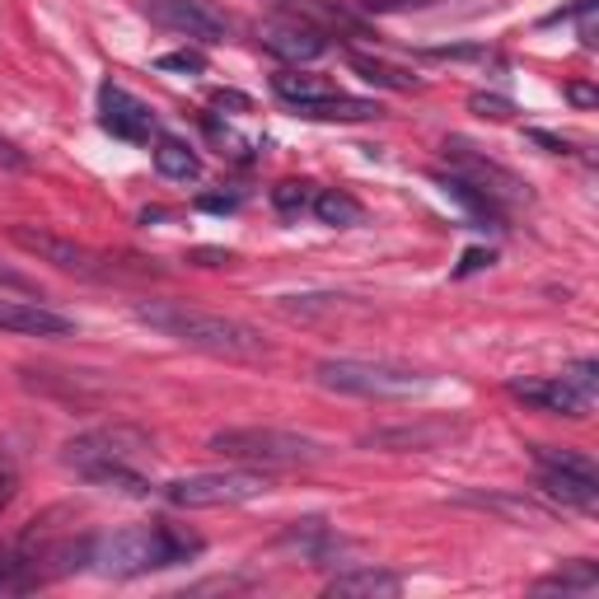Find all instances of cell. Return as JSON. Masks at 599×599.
<instances>
[{
	"label": "cell",
	"instance_id": "obj_1",
	"mask_svg": "<svg viewBox=\"0 0 599 599\" xmlns=\"http://www.w3.org/2000/svg\"><path fill=\"white\" fill-rule=\"evenodd\" d=\"M137 319L154 332H164V338L192 347V351H207V357L262 361L272 351V342L262 338L253 323L230 319V315H211V309H197L188 300H141Z\"/></svg>",
	"mask_w": 599,
	"mask_h": 599
},
{
	"label": "cell",
	"instance_id": "obj_2",
	"mask_svg": "<svg viewBox=\"0 0 599 599\" xmlns=\"http://www.w3.org/2000/svg\"><path fill=\"white\" fill-rule=\"evenodd\" d=\"M202 552V539L188 535L179 525L150 520V525H127L113 535H99L90 567L103 576H141V571H160V567H179Z\"/></svg>",
	"mask_w": 599,
	"mask_h": 599
},
{
	"label": "cell",
	"instance_id": "obj_3",
	"mask_svg": "<svg viewBox=\"0 0 599 599\" xmlns=\"http://www.w3.org/2000/svg\"><path fill=\"white\" fill-rule=\"evenodd\" d=\"M207 450L249 463V469H300V463H323L332 455L323 440L286 427H226L207 440Z\"/></svg>",
	"mask_w": 599,
	"mask_h": 599
},
{
	"label": "cell",
	"instance_id": "obj_4",
	"mask_svg": "<svg viewBox=\"0 0 599 599\" xmlns=\"http://www.w3.org/2000/svg\"><path fill=\"white\" fill-rule=\"evenodd\" d=\"M315 380L332 393H351V398H412L431 389V375L398 361H366V357H328L315 366Z\"/></svg>",
	"mask_w": 599,
	"mask_h": 599
},
{
	"label": "cell",
	"instance_id": "obj_5",
	"mask_svg": "<svg viewBox=\"0 0 599 599\" xmlns=\"http://www.w3.org/2000/svg\"><path fill=\"white\" fill-rule=\"evenodd\" d=\"M150 455H154V436L131 427V421L80 431L61 446V463L76 469L80 478H94L103 469H141V459H150Z\"/></svg>",
	"mask_w": 599,
	"mask_h": 599
},
{
	"label": "cell",
	"instance_id": "obj_6",
	"mask_svg": "<svg viewBox=\"0 0 599 599\" xmlns=\"http://www.w3.org/2000/svg\"><path fill=\"white\" fill-rule=\"evenodd\" d=\"M272 478L262 469H226V473H192V478H173L164 487L169 506L179 510H216V506H243L268 497Z\"/></svg>",
	"mask_w": 599,
	"mask_h": 599
},
{
	"label": "cell",
	"instance_id": "obj_7",
	"mask_svg": "<svg viewBox=\"0 0 599 599\" xmlns=\"http://www.w3.org/2000/svg\"><path fill=\"white\" fill-rule=\"evenodd\" d=\"M446 160H450V173H459L463 183H473L482 197H492L501 211H506V207H520V202H529V197H535L516 169L487 160V154L473 150L463 137H450V141H446Z\"/></svg>",
	"mask_w": 599,
	"mask_h": 599
},
{
	"label": "cell",
	"instance_id": "obj_8",
	"mask_svg": "<svg viewBox=\"0 0 599 599\" xmlns=\"http://www.w3.org/2000/svg\"><path fill=\"white\" fill-rule=\"evenodd\" d=\"M10 239L19 243L24 253L42 258V262H52V268L61 272H76L84 281H103V277H113V268L94 253V249H84V243L76 239H66L57 230H42V226H10Z\"/></svg>",
	"mask_w": 599,
	"mask_h": 599
},
{
	"label": "cell",
	"instance_id": "obj_9",
	"mask_svg": "<svg viewBox=\"0 0 599 599\" xmlns=\"http://www.w3.org/2000/svg\"><path fill=\"white\" fill-rule=\"evenodd\" d=\"M141 10L169 33H183L197 42H226L230 38V14L216 10L211 0H141Z\"/></svg>",
	"mask_w": 599,
	"mask_h": 599
},
{
	"label": "cell",
	"instance_id": "obj_10",
	"mask_svg": "<svg viewBox=\"0 0 599 599\" xmlns=\"http://www.w3.org/2000/svg\"><path fill=\"white\" fill-rule=\"evenodd\" d=\"M463 436L459 421H398V427H380L370 431L361 446L370 450H393V455H427V450H440L446 440Z\"/></svg>",
	"mask_w": 599,
	"mask_h": 599
},
{
	"label": "cell",
	"instance_id": "obj_11",
	"mask_svg": "<svg viewBox=\"0 0 599 599\" xmlns=\"http://www.w3.org/2000/svg\"><path fill=\"white\" fill-rule=\"evenodd\" d=\"M99 122H103V131H113L118 141H150L154 137V113L137 94H127L122 84H103L99 90Z\"/></svg>",
	"mask_w": 599,
	"mask_h": 599
},
{
	"label": "cell",
	"instance_id": "obj_12",
	"mask_svg": "<svg viewBox=\"0 0 599 599\" xmlns=\"http://www.w3.org/2000/svg\"><path fill=\"white\" fill-rule=\"evenodd\" d=\"M506 389H510V398H520L525 408H539V412H552V417H576L581 421L590 412V398L581 389H571L562 375H543V380H510Z\"/></svg>",
	"mask_w": 599,
	"mask_h": 599
},
{
	"label": "cell",
	"instance_id": "obj_13",
	"mask_svg": "<svg viewBox=\"0 0 599 599\" xmlns=\"http://www.w3.org/2000/svg\"><path fill=\"white\" fill-rule=\"evenodd\" d=\"M0 332H19V338H71L76 323L38 300H0Z\"/></svg>",
	"mask_w": 599,
	"mask_h": 599
},
{
	"label": "cell",
	"instance_id": "obj_14",
	"mask_svg": "<svg viewBox=\"0 0 599 599\" xmlns=\"http://www.w3.org/2000/svg\"><path fill=\"white\" fill-rule=\"evenodd\" d=\"M262 48H268L272 57L281 61H319L328 52V33L319 29H309L300 24V19H291V24H272V29H262Z\"/></svg>",
	"mask_w": 599,
	"mask_h": 599
},
{
	"label": "cell",
	"instance_id": "obj_15",
	"mask_svg": "<svg viewBox=\"0 0 599 599\" xmlns=\"http://www.w3.org/2000/svg\"><path fill=\"white\" fill-rule=\"evenodd\" d=\"M323 590L332 599H393L398 590H403V576L385 571V567H351L342 576H332Z\"/></svg>",
	"mask_w": 599,
	"mask_h": 599
},
{
	"label": "cell",
	"instance_id": "obj_16",
	"mask_svg": "<svg viewBox=\"0 0 599 599\" xmlns=\"http://www.w3.org/2000/svg\"><path fill=\"white\" fill-rule=\"evenodd\" d=\"M539 487H543V497H552L558 506H571V510H595V506H599V478H595V473L543 469Z\"/></svg>",
	"mask_w": 599,
	"mask_h": 599
},
{
	"label": "cell",
	"instance_id": "obj_17",
	"mask_svg": "<svg viewBox=\"0 0 599 599\" xmlns=\"http://www.w3.org/2000/svg\"><path fill=\"white\" fill-rule=\"evenodd\" d=\"M286 10H291L300 24H309V29H338V33H351V38H361L366 33V24L351 10H342V6H332V0H281Z\"/></svg>",
	"mask_w": 599,
	"mask_h": 599
},
{
	"label": "cell",
	"instance_id": "obj_18",
	"mask_svg": "<svg viewBox=\"0 0 599 599\" xmlns=\"http://www.w3.org/2000/svg\"><path fill=\"white\" fill-rule=\"evenodd\" d=\"M459 501L497 510V516H510V520H529V525H548L552 520V506H543L535 497H520V492H463Z\"/></svg>",
	"mask_w": 599,
	"mask_h": 599
},
{
	"label": "cell",
	"instance_id": "obj_19",
	"mask_svg": "<svg viewBox=\"0 0 599 599\" xmlns=\"http://www.w3.org/2000/svg\"><path fill=\"white\" fill-rule=\"evenodd\" d=\"M595 590H599V567L590 558H576L535 581V595H595Z\"/></svg>",
	"mask_w": 599,
	"mask_h": 599
},
{
	"label": "cell",
	"instance_id": "obj_20",
	"mask_svg": "<svg viewBox=\"0 0 599 599\" xmlns=\"http://www.w3.org/2000/svg\"><path fill=\"white\" fill-rule=\"evenodd\" d=\"M305 118H323V122H370V118H380L385 108L375 103V99H351V94H328L319 103H305L300 108Z\"/></svg>",
	"mask_w": 599,
	"mask_h": 599
},
{
	"label": "cell",
	"instance_id": "obj_21",
	"mask_svg": "<svg viewBox=\"0 0 599 599\" xmlns=\"http://www.w3.org/2000/svg\"><path fill=\"white\" fill-rule=\"evenodd\" d=\"M154 169L164 173V179L173 183H192V179H202V160H197V150L179 137H164L160 146H154Z\"/></svg>",
	"mask_w": 599,
	"mask_h": 599
},
{
	"label": "cell",
	"instance_id": "obj_22",
	"mask_svg": "<svg viewBox=\"0 0 599 599\" xmlns=\"http://www.w3.org/2000/svg\"><path fill=\"white\" fill-rule=\"evenodd\" d=\"M272 90H277V99L296 103V108H305V103H319V99H328V94H338L328 80H319V76H305V71H277V76H272Z\"/></svg>",
	"mask_w": 599,
	"mask_h": 599
},
{
	"label": "cell",
	"instance_id": "obj_23",
	"mask_svg": "<svg viewBox=\"0 0 599 599\" xmlns=\"http://www.w3.org/2000/svg\"><path fill=\"white\" fill-rule=\"evenodd\" d=\"M315 216L323 220V226H338V230H347V226H357V220L366 216L361 211V202L351 192H342V188H328V192H315Z\"/></svg>",
	"mask_w": 599,
	"mask_h": 599
},
{
	"label": "cell",
	"instance_id": "obj_24",
	"mask_svg": "<svg viewBox=\"0 0 599 599\" xmlns=\"http://www.w3.org/2000/svg\"><path fill=\"white\" fill-rule=\"evenodd\" d=\"M436 183L446 188V197H455L459 207H469V211H473V216H482V220H501V216H506V211L492 202V197H482L473 183H463L459 173H436Z\"/></svg>",
	"mask_w": 599,
	"mask_h": 599
},
{
	"label": "cell",
	"instance_id": "obj_25",
	"mask_svg": "<svg viewBox=\"0 0 599 599\" xmlns=\"http://www.w3.org/2000/svg\"><path fill=\"white\" fill-rule=\"evenodd\" d=\"M351 66L370 80V84H385V90H417V80L408 76V71H393V66H385V61H370V57H351Z\"/></svg>",
	"mask_w": 599,
	"mask_h": 599
},
{
	"label": "cell",
	"instance_id": "obj_26",
	"mask_svg": "<svg viewBox=\"0 0 599 599\" xmlns=\"http://www.w3.org/2000/svg\"><path fill=\"white\" fill-rule=\"evenodd\" d=\"M535 459H539V469H567V473H595V459L590 455H576V450H558V446H535Z\"/></svg>",
	"mask_w": 599,
	"mask_h": 599
},
{
	"label": "cell",
	"instance_id": "obj_27",
	"mask_svg": "<svg viewBox=\"0 0 599 599\" xmlns=\"http://www.w3.org/2000/svg\"><path fill=\"white\" fill-rule=\"evenodd\" d=\"M309 202H315V192H309V183H296V179H286V183H277V188H272V207H277V211H286V216L305 211Z\"/></svg>",
	"mask_w": 599,
	"mask_h": 599
},
{
	"label": "cell",
	"instance_id": "obj_28",
	"mask_svg": "<svg viewBox=\"0 0 599 599\" xmlns=\"http://www.w3.org/2000/svg\"><path fill=\"white\" fill-rule=\"evenodd\" d=\"M14 492H19V455L10 446H0V516L10 510Z\"/></svg>",
	"mask_w": 599,
	"mask_h": 599
},
{
	"label": "cell",
	"instance_id": "obj_29",
	"mask_svg": "<svg viewBox=\"0 0 599 599\" xmlns=\"http://www.w3.org/2000/svg\"><path fill=\"white\" fill-rule=\"evenodd\" d=\"M562 380L571 385V389H581L586 398H590V403H595V393H599V361H571L567 370H562Z\"/></svg>",
	"mask_w": 599,
	"mask_h": 599
},
{
	"label": "cell",
	"instance_id": "obj_30",
	"mask_svg": "<svg viewBox=\"0 0 599 599\" xmlns=\"http://www.w3.org/2000/svg\"><path fill=\"white\" fill-rule=\"evenodd\" d=\"M154 66H160V71H183V76H202V71H207V57H202V52H164V57L154 61Z\"/></svg>",
	"mask_w": 599,
	"mask_h": 599
},
{
	"label": "cell",
	"instance_id": "obj_31",
	"mask_svg": "<svg viewBox=\"0 0 599 599\" xmlns=\"http://www.w3.org/2000/svg\"><path fill=\"white\" fill-rule=\"evenodd\" d=\"M469 108H473V113H482V118H497V122L516 113V103L501 99V94H473V99H469Z\"/></svg>",
	"mask_w": 599,
	"mask_h": 599
},
{
	"label": "cell",
	"instance_id": "obj_32",
	"mask_svg": "<svg viewBox=\"0 0 599 599\" xmlns=\"http://www.w3.org/2000/svg\"><path fill=\"white\" fill-rule=\"evenodd\" d=\"M361 14H398V10H417V6H431V0H351Z\"/></svg>",
	"mask_w": 599,
	"mask_h": 599
},
{
	"label": "cell",
	"instance_id": "obj_33",
	"mask_svg": "<svg viewBox=\"0 0 599 599\" xmlns=\"http://www.w3.org/2000/svg\"><path fill=\"white\" fill-rule=\"evenodd\" d=\"M492 262H497L492 249H469V253H463V262L455 268V277H473V272H482V268H492Z\"/></svg>",
	"mask_w": 599,
	"mask_h": 599
},
{
	"label": "cell",
	"instance_id": "obj_34",
	"mask_svg": "<svg viewBox=\"0 0 599 599\" xmlns=\"http://www.w3.org/2000/svg\"><path fill=\"white\" fill-rule=\"evenodd\" d=\"M0 291H19V296H33L38 286H33L24 272H14V268H6V262H0Z\"/></svg>",
	"mask_w": 599,
	"mask_h": 599
},
{
	"label": "cell",
	"instance_id": "obj_35",
	"mask_svg": "<svg viewBox=\"0 0 599 599\" xmlns=\"http://www.w3.org/2000/svg\"><path fill=\"white\" fill-rule=\"evenodd\" d=\"M0 169H29V154L19 150L10 137H0Z\"/></svg>",
	"mask_w": 599,
	"mask_h": 599
},
{
	"label": "cell",
	"instance_id": "obj_36",
	"mask_svg": "<svg viewBox=\"0 0 599 599\" xmlns=\"http://www.w3.org/2000/svg\"><path fill=\"white\" fill-rule=\"evenodd\" d=\"M197 268H220V262H234V253H220V249H192L188 253Z\"/></svg>",
	"mask_w": 599,
	"mask_h": 599
},
{
	"label": "cell",
	"instance_id": "obj_37",
	"mask_svg": "<svg viewBox=\"0 0 599 599\" xmlns=\"http://www.w3.org/2000/svg\"><path fill=\"white\" fill-rule=\"evenodd\" d=\"M567 99H571V103H576V108H590V103H595V99H599V94H595V90H590V84H567Z\"/></svg>",
	"mask_w": 599,
	"mask_h": 599
},
{
	"label": "cell",
	"instance_id": "obj_38",
	"mask_svg": "<svg viewBox=\"0 0 599 599\" xmlns=\"http://www.w3.org/2000/svg\"><path fill=\"white\" fill-rule=\"evenodd\" d=\"M529 141H539V146H548L552 154H562V150H567V141H558V137H548V131H529Z\"/></svg>",
	"mask_w": 599,
	"mask_h": 599
},
{
	"label": "cell",
	"instance_id": "obj_39",
	"mask_svg": "<svg viewBox=\"0 0 599 599\" xmlns=\"http://www.w3.org/2000/svg\"><path fill=\"white\" fill-rule=\"evenodd\" d=\"M207 211H234V197H202Z\"/></svg>",
	"mask_w": 599,
	"mask_h": 599
}]
</instances>
